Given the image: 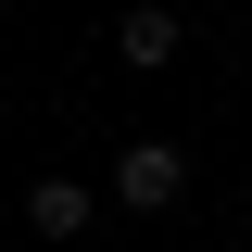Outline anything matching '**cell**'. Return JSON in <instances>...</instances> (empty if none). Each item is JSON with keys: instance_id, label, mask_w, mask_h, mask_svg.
<instances>
[{"instance_id": "cell-1", "label": "cell", "mask_w": 252, "mask_h": 252, "mask_svg": "<svg viewBox=\"0 0 252 252\" xmlns=\"http://www.w3.org/2000/svg\"><path fill=\"white\" fill-rule=\"evenodd\" d=\"M114 202H126V215L189 202V152H177V139H126V152H114Z\"/></svg>"}, {"instance_id": "cell-2", "label": "cell", "mask_w": 252, "mask_h": 252, "mask_svg": "<svg viewBox=\"0 0 252 252\" xmlns=\"http://www.w3.org/2000/svg\"><path fill=\"white\" fill-rule=\"evenodd\" d=\"M114 63H126V76H164V63H177V0H126Z\"/></svg>"}, {"instance_id": "cell-3", "label": "cell", "mask_w": 252, "mask_h": 252, "mask_svg": "<svg viewBox=\"0 0 252 252\" xmlns=\"http://www.w3.org/2000/svg\"><path fill=\"white\" fill-rule=\"evenodd\" d=\"M89 215H101V189H76V177H38L26 189V227H38V240H76Z\"/></svg>"}]
</instances>
